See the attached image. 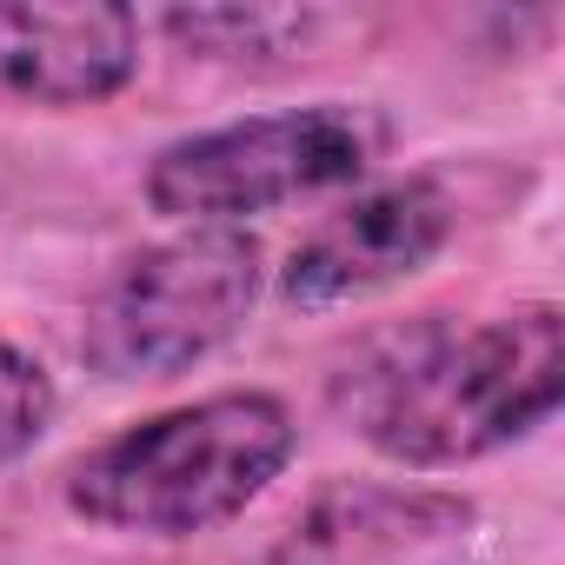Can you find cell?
Segmentation results:
<instances>
[{
    "label": "cell",
    "instance_id": "7a4b0ae2",
    "mask_svg": "<svg viewBox=\"0 0 565 565\" xmlns=\"http://www.w3.org/2000/svg\"><path fill=\"white\" fill-rule=\"evenodd\" d=\"M294 446L300 426L273 393H206L81 452L67 466V505L107 532L193 539L239 519L287 472Z\"/></svg>",
    "mask_w": 565,
    "mask_h": 565
},
{
    "label": "cell",
    "instance_id": "5b68a950",
    "mask_svg": "<svg viewBox=\"0 0 565 565\" xmlns=\"http://www.w3.org/2000/svg\"><path fill=\"white\" fill-rule=\"evenodd\" d=\"M459 206L433 173L413 180H386L360 200H347L340 213H327L279 273V300L300 313H327V307H353L373 300L399 279H413L419 266L439 259V246L452 239Z\"/></svg>",
    "mask_w": 565,
    "mask_h": 565
},
{
    "label": "cell",
    "instance_id": "ba28073f",
    "mask_svg": "<svg viewBox=\"0 0 565 565\" xmlns=\"http://www.w3.org/2000/svg\"><path fill=\"white\" fill-rule=\"evenodd\" d=\"M313 14H273V8H193L167 14V34L193 54H279L287 41H307Z\"/></svg>",
    "mask_w": 565,
    "mask_h": 565
},
{
    "label": "cell",
    "instance_id": "3957f363",
    "mask_svg": "<svg viewBox=\"0 0 565 565\" xmlns=\"http://www.w3.org/2000/svg\"><path fill=\"white\" fill-rule=\"evenodd\" d=\"M259 300V246L239 226H186L140 246L87 307L81 353L100 380H173L213 360Z\"/></svg>",
    "mask_w": 565,
    "mask_h": 565
},
{
    "label": "cell",
    "instance_id": "30bf717a",
    "mask_svg": "<svg viewBox=\"0 0 565 565\" xmlns=\"http://www.w3.org/2000/svg\"><path fill=\"white\" fill-rule=\"evenodd\" d=\"M259 565H313V558H300V552H273V558H259Z\"/></svg>",
    "mask_w": 565,
    "mask_h": 565
},
{
    "label": "cell",
    "instance_id": "6da1fadb",
    "mask_svg": "<svg viewBox=\"0 0 565 565\" xmlns=\"http://www.w3.org/2000/svg\"><path fill=\"white\" fill-rule=\"evenodd\" d=\"M558 393L565 320L552 300H525L472 327L426 313L380 333L333 386L353 433L406 472H452L525 439L558 413Z\"/></svg>",
    "mask_w": 565,
    "mask_h": 565
},
{
    "label": "cell",
    "instance_id": "52a82bcc",
    "mask_svg": "<svg viewBox=\"0 0 565 565\" xmlns=\"http://www.w3.org/2000/svg\"><path fill=\"white\" fill-rule=\"evenodd\" d=\"M472 525V499L459 492H433V486H327L307 519H300V539L287 552L300 558H333V552H406V545H426V539H452Z\"/></svg>",
    "mask_w": 565,
    "mask_h": 565
},
{
    "label": "cell",
    "instance_id": "8992f818",
    "mask_svg": "<svg viewBox=\"0 0 565 565\" xmlns=\"http://www.w3.org/2000/svg\"><path fill=\"white\" fill-rule=\"evenodd\" d=\"M140 67V21L127 8H0V100L21 107H94L114 100Z\"/></svg>",
    "mask_w": 565,
    "mask_h": 565
},
{
    "label": "cell",
    "instance_id": "9c48e42d",
    "mask_svg": "<svg viewBox=\"0 0 565 565\" xmlns=\"http://www.w3.org/2000/svg\"><path fill=\"white\" fill-rule=\"evenodd\" d=\"M54 413H61V393H54L47 366L0 340V466L28 459L41 446V433L54 426Z\"/></svg>",
    "mask_w": 565,
    "mask_h": 565
},
{
    "label": "cell",
    "instance_id": "277c9868",
    "mask_svg": "<svg viewBox=\"0 0 565 565\" xmlns=\"http://www.w3.org/2000/svg\"><path fill=\"white\" fill-rule=\"evenodd\" d=\"M380 147L386 127L366 107H340V100L233 120L160 147L147 167V206L186 226H233L246 213H273L327 186H353L380 160Z\"/></svg>",
    "mask_w": 565,
    "mask_h": 565
}]
</instances>
